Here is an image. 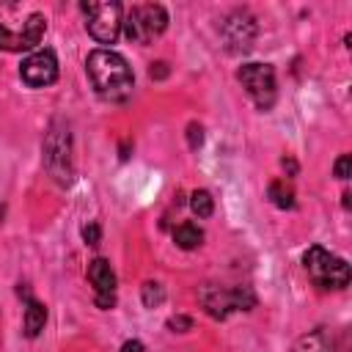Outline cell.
<instances>
[{
	"label": "cell",
	"instance_id": "6da1fadb",
	"mask_svg": "<svg viewBox=\"0 0 352 352\" xmlns=\"http://www.w3.org/2000/svg\"><path fill=\"white\" fill-rule=\"evenodd\" d=\"M85 69H88V77L96 88L99 96L110 99V102H124L129 94H132V69L129 63L113 52V50H94L85 60Z\"/></svg>",
	"mask_w": 352,
	"mask_h": 352
},
{
	"label": "cell",
	"instance_id": "7a4b0ae2",
	"mask_svg": "<svg viewBox=\"0 0 352 352\" xmlns=\"http://www.w3.org/2000/svg\"><path fill=\"white\" fill-rule=\"evenodd\" d=\"M305 272L319 289H344L349 283V264L333 253H327L319 245H311L302 256Z\"/></svg>",
	"mask_w": 352,
	"mask_h": 352
},
{
	"label": "cell",
	"instance_id": "3957f363",
	"mask_svg": "<svg viewBox=\"0 0 352 352\" xmlns=\"http://www.w3.org/2000/svg\"><path fill=\"white\" fill-rule=\"evenodd\" d=\"M121 28H124V33H126L129 41H135V44H151L168 28V11L160 3L132 6L126 11V16H121Z\"/></svg>",
	"mask_w": 352,
	"mask_h": 352
},
{
	"label": "cell",
	"instance_id": "277c9868",
	"mask_svg": "<svg viewBox=\"0 0 352 352\" xmlns=\"http://www.w3.org/2000/svg\"><path fill=\"white\" fill-rule=\"evenodd\" d=\"M198 300L204 305V311L212 319H226L231 311H250L256 305V294L248 286H236V289H223L214 283H206L198 289Z\"/></svg>",
	"mask_w": 352,
	"mask_h": 352
},
{
	"label": "cell",
	"instance_id": "5b68a950",
	"mask_svg": "<svg viewBox=\"0 0 352 352\" xmlns=\"http://www.w3.org/2000/svg\"><path fill=\"white\" fill-rule=\"evenodd\" d=\"M236 80H239L242 88L253 96V102H256L258 110H270V107L275 104L278 85H275V72H272V66H267V63H245V66L236 72Z\"/></svg>",
	"mask_w": 352,
	"mask_h": 352
},
{
	"label": "cell",
	"instance_id": "8992f818",
	"mask_svg": "<svg viewBox=\"0 0 352 352\" xmlns=\"http://www.w3.org/2000/svg\"><path fill=\"white\" fill-rule=\"evenodd\" d=\"M85 28L99 44H113L121 33V3H82Z\"/></svg>",
	"mask_w": 352,
	"mask_h": 352
},
{
	"label": "cell",
	"instance_id": "52a82bcc",
	"mask_svg": "<svg viewBox=\"0 0 352 352\" xmlns=\"http://www.w3.org/2000/svg\"><path fill=\"white\" fill-rule=\"evenodd\" d=\"M47 30V19L44 14H30L28 22H22L19 30H11L8 25L0 22V50H8V52H22V50H33L41 36Z\"/></svg>",
	"mask_w": 352,
	"mask_h": 352
},
{
	"label": "cell",
	"instance_id": "ba28073f",
	"mask_svg": "<svg viewBox=\"0 0 352 352\" xmlns=\"http://www.w3.org/2000/svg\"><path fill=\"white\" fill-rule=\"evenodd\" d=\"M220 36H223L228 52H248L256 41V19L248 11H234L226 16Z\"/></svg>",
	"mask_w": 352,
	"mask_h": 352
},
{
	"label": "cell",
	"instance_id": "9c48e42d",
	"mask_svg": "<svg viewBox=\"0 0 352 352\" xmlns=\"http://www.w3.org/2000/svg\"><path fill=\"white\" fill-rule=\"evenodd\" d=\"M19 77L30 85V88H44L50 82L58 80V58L52 50H36L30 52L22 66H19Z\"/></svg>",
	"mask_w": 352,
	"mask_h": 352
},
{
	"label": "cell",
	"instance_id": "30bf717a",
	"mask_svg": "<svg viewBox=\"0 0 352 352\" xmlns=\"http://www.w3.org/2000/svg\"><path fill=\"white\" fill-rule=\"evenodd\" d=\"M88 280L94 283V300L99 308H113L116 305V272L107 258H94L88 264Z\"/></svg>",
	"mask_w": 352,
	"mask_h": 352
},
{
	"label": "cell",
	"instance_id": "8fae6325",
	"mask_svg": "<svg viewBox=\"0 0 352 352\" xmlns=\"http://www.w3.org/2000/svg\"><path fill=\"white\" fill-rule=\"evenodd\" d=\"M44 160H47V168L60 182H69V132L52 129V135L47 138V146H44Z\"/></svg>",
	"mask_w": 352,
	"mask_h": 352
},
{
	"label": "cell",
	"instance_id": "7c38bea8",
	"mask_svg": "<svg viewBox=\"0 0 352 352\" xmlns=\"http://www.w3.org/2000/svg\"><path fill=\"white\" fill-rule=\"evenodd\" d=\"M44 322H47V308H44L38 300L28 297V308H25V336H28V338H36V336L44 330Z\"/></svg>",
	"mask_w": 352,
	"mask_h": 352
},
{
	"label": "cell",
	"instance_id": "4fadbf2b",
	"mask_svg": "<svg viewBox=\"0 0 352 352\" xmlns=\"http://www.w3.org/2000/svg\"><path fill=\"white\" fill-rule=\"evenodd\" d=\"M292 352H336V344L333 338L324 333V330H314L308 336H302Z\"/></svg>",
	"mask_w": 352,
	"mask_h": 352
},
{
	"label": "cell",
	"instance_id": "5bb4252c",
	"mask_svg": "<svg viewBox=\"0 0 352 352\" xmlns=\"http://www.w3.org/2000/svg\"><path fill=\"white\" fill-rule=\"evenodd\" d=\"M267 195H270V201H272L278 209H292V206H294V190L286 184V179H275V182H270Z\"/></svg>",
	"mask_w": 352,
	"mask_h": 352
},
{
	"label": "cell",
	"instance_id": "9a60e30c",
	"mask_svg": "<svg viewBox=\"0 0 352 352\" xmlns=\"http://www.w3.org/2000/svg\"><path fill=\"white\" fill-rule=\"evenodd\" d=\"M173 239H176V245H179V248L192 250V248H198V245H201L204 231H201L195 223H179V226H176V231H173Z\"/></svg>",
	"mask_w": 352,
	"mask_h": 352
},
{
	"label": "cell",
	"instance_id": "2e32d148",
	"mask_svg": "<svg viewBox=\"0 0 352 352\" xmlns=\"http://www.w3.org/2000/svg\"><path fill=\"white\" fill-rule=\"evenodd\" d=\"M190 206H192V212H195L198 217H209L212 209H214V201H212V195H209L206 190H195L192 198H190Z\"/></svg>",
	"mask_w": 352,
	"mask_h": 352
},
{
	"label": "cell",
	"instance_id": "e0dca14e",
	"mask_svg": "<svg viewBox=\"0 0 352 352\" xmlns=\"http://www.w3.org/2000/svg\"><path fill=\"white\" fill-rule=\"evenodd\" d=\"M165 300V289L157 283V280H146L143 283V305L146 308H154V305H160Z\"/></svg>",
	"mask_w": 352,
	"mask_h": 352
},
{
	"label": "cell",
	"instance_id": "ac0fdd59",
	"mask_svg": "<svg viewBox=\"0 0 352 352\" xmlns=\"http://www.w3.org/2000/svg\"><path fill=\"white\" fill-rule=\"evenodd\" d=\"M187 140H190V148H198L201 143H204V129H201V124H190L187 126Z\"/></svg>",
	"mask_w": 352,
	"mask_h": 352
},
{
	"label": "cell",
	"instance_id": "d6986e66",
	"mask_svg": "<svg viewBox=\"0 0 352 352\" xmlns=\"http://www.w3.org/2000/svg\"><path fill=\"white\" fill-rule=\"evenodd\" d=\"M349 168H352V157L349 154H341L336 160V176L338 179H349Z\"/></svg>",
	"mask_w": 352,
	"mask_h": 352
},
{
	"label": "cell",
	"instance_id": "ffe728a7",
	"mask_svg": "<svg viewBox=\"0 0 352 352\" xmlns=\"http://www.w3.org/2000/svg\"><path fill=\"white\" fill-rule=\"evenodd\" d=\"M82 239H85V245H99V226L96 223H88L82 228Z\"/></svg>",
	"mask_w": 352,
	"mask_h": 352
},
{
	"label": "cell",
	"instance_id": "44dd1931",
	"mask_svg": "<svg viewBox=\"0 0 352 352\" xmlns=\"http://www.w3.org/2000/svg\"><path fill=\"white\" fill-rule=\"evenodd\" d=\"M168 327H170V330L184 333V330H190V327H192V319H187V316H170V319H168Z\"/></svg>",
	"mask_w": 352,
	"mask_h": 352
},
{
	"label": "cell",
	"instance_id": "7402d4cb",
	"mask_svg": "<svg viewBox=\"0 0 352 352\" xmlns=\"http://www.w3.org/2000/svg\"><path fill=\"white\" fill-rule=\"evenodd\" d=\"M148 74H151V80H162V77H168V63H151V69H148Z\"/></svg>",
	"mask_w": 352,
	"mask_h": 352
},
{
	"label": "cell",
	"instance_id": "603a6c76",
	"mask_svg": "<svg viewBox=\"0 0 352 352\" xmlns=\"http://www.w3.org/2000/svg\"><path fill=\"white\" fill-rule=\"evenodd\" d=\"M121 352H143V344H140V341H126V344L121 346Z\"/></svg>",
	"mask_w": 352,
	"mask_h": 352
}]
</instances>
